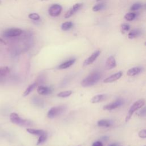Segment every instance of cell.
I'll return each mask as SVG.
<instances>
[{
  "mask_svg": "<svg viewBox=\"0 0 146 146\" xmlns=\"http://www.w3.org/2000/svg\"><path fill=\"white\" fill-rule=\"evenodd\" d=\"M136 16H137L136 13H127L125 15L124 18L128 21H131L133 20L136 17Z\"/></svg>",
  "mask_w": 146,
  "mask_h": 146,
  "instance_id": "603a6c76",
  "label": "cell"
},
{
  "mask_svg": "<svg viewBox=\"0 0 146 146\" xmlns=\"http://www.w3.org/2000/svg\"><path fill=\"white\" fill-rule=\"evenodd\" d=\"M104 7H105V4L104 3H99V4H97L96 5H95L92 7V10L94 11H98L102 10Z\"/></svg>",
  "mask_w": 146,
  "mask_h": 146,
  "instance_id": "484cf974",
  "label": "cell"
},
{
  "mask_svg": "<svg viewBox=\"0 0 146 146\" xmlns=\"http://www.w3.org/2000/svg\"><path fill=\"white\" fill-rule=\"evenodd\" d=\"M29 18L34 21H38L40 19V16L36 13H31L28 15Z\"/></svg>",
  "mask_w": 146,
  "mask_h": 146,
  "instance_id": "83f0119b",
  "label": "cell"
},
{
  "mask_svg": "<svg viewBox=\"0 0 146 146\" xmlns=\"http://www.w3.org/2000/svg\"><path fill=\"white\" fill-rule=\"evenodd\" d=\"M116 66V62L113 56H109L106 62L105 67L108 70H111L113 68H115Z\"/></svg>",
  "mask_w": 146,
  "mask_h": 146,
  "instance_id": "8fae6325",
  "label": "cell"
},
{
  "mask_svg": "<svg viewBox=\"0 0 146 146\" xmlns=\"http://www.w3.org/2000/svg\"><path fill=\"white\" fill-rule=\"evenodd\" d=\"M143 146H146V145H143Z\"/></svg>",
  "mask_w": 146,
  "mask_h": 146,
  "instance_id": "b9f144b4",
  "label": "cell"
},
{
  "mask_svg": "<svg viewBox=\"0 0 146 146\" xmlns=\"http://www.w3.org/2000/svg\"><path fill=\"white\" fill-rule=\"evenodd\" d=\"M123 72L122 71H119L115 74H113L110 76L106 78L104 80H103V83H109L114 82L117 80H119L122 76Z\"/></svg>",
  "mask_w": 146,
  "mask_h": 146,
  "instance_id": "30bf717a",
  "label": "cell"
},
{
  "mask_svg": "<svg viewBox=\"0 0 146 146\" xmlns=\"http://www.w3.org/2000/svg\"><path fill=\"white\" fill-rule=\"evenodd\" d=\"M124 102L122 99H121V98L117 99L116 100H115L114 102L104 106L103 110H106V111L113 110L114 109H116V108L121 106L124 104Z\"/></svg>",
  "mask_w": 146,
  "mask_h": 146,
  "instance_id": "8992f818",
  "label": "cell"
},
{
  "mask_svg": "<svg viewBox=\"0 0 146 146\" xmlns=\"http://www.w3.org/2000/svg\"><path fill=\"white\" fill-rule=\"evenodd\" d=\"M92 146H103V145L101 141H96L92 144Z\"/></svg>",
  "mask_w": 146,
  "mask_h": 146,
  "instance_id": "1f68e13d",
  "label": "cell"
},
{
  "mask_svg": "<svg viewBox=\"0 0 146 146\" xmlns=\"http://www.w3.org/2000/svg\"><path fill=\"white\" fill-rule=\"evenodd\" d=\"M145 45L146 46V42H145Z\"/></svg>",
  "mask_w": 146,
  "mask_h": 146,
  "instance_id": "ab89813d",
  "label": "cell"
},
{
  "mask_svg": "<svg viewBox=\"0 0 146 146\" xmlns=\"http://www.w3.org/2000/svg\"><path fill=\"white\" fill-rule=\"evenodd\" d=\"M10 119L12 123L19 126L29 127L33 125L31 121L27 119H23L20 117L19 115L16 113H11L10 115Z\"/></svg>",
  "mask_w": 146,
  "mask_h": 146,
  "instance_id": "7a4b0ae2",
  "label": "cell"
},
{
  "mask_svg": "<svg viewBox=\"0 0 146 146\" xmlns=\"http://www.w3.org/2000/svg\"><path fill=\"white\" fill-rule=\"evenodd\" d=\"M138 136L141 139H146V129L140 130L138 133Z\"/></svg>",
  "mask_w": 146,
  "mask_h": 146,
  "instance_id": "f1b7e54d",
  "label": "cell"
},
{
  "mask_svg": "<svg viewBox=\"0 0 146 146\" xmlns=\"http://www.w3.org/2000/svg\"><path fill=\"white\" fill-rule=\"evenodd\" d=\"M141 31L140 29H133L128 33V38L132 39L135 38L137 37L138 36H139L141 34Z\"/></svg>",
  "mask_w": 146,
  "mask_h": 146,
  "instance_id": "2e32d148",
  "label": "cell"
},
{
  "mask_svg": "<svg viewBox=\"0 0 146 146\" xmlns=\"http://www.w3.org/2000/svg\"><path fill=\"white\" fill-rule=\"evenodd\" d=\"M66 109V106H60L58 107H52L47 112V117L50 119L54 118L63 113Z\"/></svg>",
  "mask_w": 146,
  "mask_h": 146,
  "instance_id": "277c9868",
  "label": "cell"
},
{
  "mask_svg": "<svg viewBox=\"0 0 146 146\" xmlns=\"http://www.w3.org/2000/svg\"><path fill=\"white\" fill-rule=\"evenodd\" d=\"M10 72V69L8 67H0V81L7 76Z\"/></svg>",
  "mask_w": 146,
  "mask_h": 146,
  "instance_id": "ac0fdd59",
  "label": "cell"
},
{
  "mask_svg": "<svg viewBox=\"0 0 146 146\" xmlns=\"http://www.w3.org/2000/svg\"><path fill=\"white\" fill-rule=\"evenodd\" d=\"M73 26V23L71 22H66L62 23L61 29L63 31H67Z\"/></svg>",
  "mask_w": 146,
  "mask_h": 146,
  "instance_id": "7402d4cb",
  "label": "cell"
},
{
  "mask_svg": "<svg viewBox=\"0 0 146 146\" xmlns=\"http://www.w3.org/2000/svg\"><path fill=\"white\" fill-rule=\"evenodd\" d=\"M100 1V0H96V1Z\"/></svg>",
  "mask_w": 146,
  "mask_h": 146,
  "instance_id": "f35d334b",
  "label": "cell"
},
{
  "mask_svg": "<svg viewBox=\"0 0 146 146\" xmlns=\"http://www.w3.org/2000/svg\"><path fill=\"white\" fill-rule=\"evenodd\" d=\"M117 143H112L111 144H110V145L108 146H117Z\"/></svg>",
  "mask_w": 146,
  "mask_h": 146,
  "instance_id": "e575fe53",
  "label": "cell"
},
{
  "mask_svg": "<svg viewBox=\"0 0 146 146\" xmlns=\"http://www.w3.org/2000/svg\"><path fill=\"white\" fill-rule=\"evenodd\" d=\"M41 1H48V0H40Z\"/></svg>",
  "mask_w": 146,
  "mask_h": 146,
  "instance_id": "8d00e7d4",
  "label": "cell"
},
{
  "mask_svg": "<svg viewBox=\"0 0 146 146\" xmlns=\"http://www.w3.org/2000/svg\"><path fill=\"white\" fill-rule=\"evenodd\" d=\"M100 78L101 74L99 72H92L81 82V85L84 87L92 86L97 83Z\"/></svg>",
  "mask_w": 146,
  "mask_h": 146,
  "instance_id": "6da1fadb",
  "label": "cell"
},
{
  "mask_svg": "<svg viewBox=\"0 0 146 146\" xmlns=\"http://www.w3.org/2000/svg\"><path fill=\"white\" fill-rule=\"evenodd\" d=\"M75 62V59H74V58L71 59H70L68 60H67V61L62 63V64H60L58 67V68L60 69V70L67 68L70 67L71 66H72Z\"/></svg>",
  "mask_w": 146,
  "mask_h": 146,
  "instance_id": "5bb4252c",
  "label": "cell"
},
{
  "mask_svg": "<svg viewBox=\"0 0 146 146\" xmlns=\"http://www.w3.org/2000/svg\"><path fill=\"white\" fill-rule=\"evenodd\" d=\"M138 115L140 116H142L144 117L145 116H146V106L144 107H143L141 110L139 111Z\"/></svg>",
  "mask_w": 146,
  "mask_h": 146,
  "instance_id": "f546056e",
  "label": "cell"
},
{
  "mask_svg": "<svg viewBox=\"0 0 146 146\" xmlns=\"http://www.w3.org/2000/svg\"><path fill=\"white\" fill-rule=\"evenodd\" d=\"M83 7V3H77L72 6L71 8H70L64 14L65 18H68L74 15L78 11H79Z\"/></svg>",
  "mask_w": 146,
  "mask_h": 146,
  "instance_id": "ba28073f",
  "label": "cell"
},
{
  "mask_svg": "<svg viewBox=\"0 0 146 146\" xmlns=\"http://www.w3.org/2000/svg\"><path fill=\"white\" fill-rule=\"evenodd\" d=\"M141 7H142V4L139 2H137V3L133 4L132 5V6L131 7L130 9L132 11H135V10H137L140 9V8H141Z\"/></svg>",
  "mask_w": 146,
  "mask_h": 146,
  "instance_id": "4316f807",
  "label": "cell"
},
{
  "mask_svg": "<svg viewBox=\"0 0 146 146\" xmlns=\"http://www.w3.org/2000/svg\"><path fill=\"white\" fill-rule=\"evenodd\" d=\"M23 33V31L18 28H11L7 29L3 33V35L7 38L16 37L21 35Z\"/></svg>",
  "mask_w": 146,
  "mask_h": 146,
  "instance_id": "5b68a950",
  "label": "cell"
},
{
  "mask_svg": "<svg viewBox=\"0 0 146 146\" xmlns=\"http://www.w3.org/2000/svg\"><path fill=\"white\" fill-rule=\"evenodd\" d=\"M1 1L0 0V4H1Z\"/></svg>",
  "mask_w": 146,
  "mask_h": 146,
  "instance_id": "74e56055",
  "label": "cell"
},
{
  "mask_svg": "<svg viewBox=\"0 0 146 146\" xmlns=\"http://www.w3.org/2000/svg\"><path fill=\"white\" fill-rule=\"evenodd\" d=\"M47 133H44L42 135H41L40 136H39V137L38 140V141H37V145H39V144H41L42 143H43L46 139H47Z\"/></svg>",
  "mask_w": 146,
  "mask_h": 146,
  "instance_id": "d4e9b609",
  "label": "cell"
},
{
  "mask_svg": "<svg viewBox=\"0 0 146 146\" xmlns=\"http://www.w3.org/2000/svg\"><path fill=\"white\" fill-rule=\"evenodd\" d=\"M142 71V68L140 67H134L129 69L127 72V75L129 76H133L140 74Z\"/></svg>",
  "mask_w": 146,
  "mask_h": 146,
  "instance_id": "4fadbf2b",
  "label": "cell"
},
{
  "mask_svg": "<svg viewBox=\"0 0 146 146\" xmlns=\"http://www.w3.org/2000/svg\"><path fill=\"white\" fill-rule=\"evenodd\" d=\"M26 131L31 134L37 135V136H40L41 135L46 132V131L42 129H32V128H27Z\"/></svg>",
  "mask_w": 146,
  "mask_h": 146,
  "instance_id": "d6986e66",
  "label": "cell"
},
{
  "mask_svg": "<svg viewBox=\"0 0 146 146\" xmlns=\"http://www.w3.org/2000/svg\"><path fill=\"white\" fill-rule=\"evenodd\" d=\"M101 139L103 141H107L108 139V137L107 136H102L101 137Z\"/></svg>",
  "mask_w": 146,
  "mask_h": 146,
  "instance_id": "d6a6232c",
  "label": "cell"
},
{
  "mask_svg": "<svg viewBox=\"0 0 146 146\" xmlns=\"http://www.w3.org/2000/svg\"><path fill=\"white\" fill-rule=\"evenodd\" d=\"M37 92L39 94L42 95H49L52 92V89L48 87L39 86L38 87Z\"/></svg>",
  "mask_w": 146,
  "mask_h": 146,
  "instance_id": "7c38bea8",
  "label": "cell"
},
{
  "mask_svg": "<svg viewBox=\"0 0 146 146\" xmlns=\"http://www.w3.org/2000/svg\"><path fill=\"white\" fill-rule=\"evenodd\" d=\"M72 94L71 91H62L57 94L58 97L60 98H66L69 96H70Z\"/></svg>",
  "mask_w": 146,
  "mask_h": 146,
  "instance_id": "cb8c5ba5",
  "label": "cell"
},
{
  "mask_svg": "<svg viewBox=\"0 0 146 146\" xmlns=\"http://www.w3.org/2000/svg\"><path fill=\"white\" fill-rule=\"evenodd\" d=\"M32 102L36 106L39 107H43V101L40 99V98L38 97H34L32 99Z\"/></svg>",
  "mask_w": 146,
  "mask_h": 146,
  "instance_id": "44dd1931",
  "label": "cell"
},
{
  "mask_svg": "<svg viewBox=\"0 0 146 146\" xmlns=\"http://www.w3.org/2000/svg\"><path fill=\"white\" fill-rule=\"evenodd\" d=\"M0 44H6V42L3 40L2 38H0Z\"/></svg>",
  "mask_w": 146,
  "mask_h": 146,
  "instance_id": "836d02e7",
  "label": "cell"
},
{
  "mask_svg": "<svg viewBox=\"0 0 146 146\" xmlns=\"http://www.w3.org/2000/svg\"><path fill=\"white\" fill-rule=\"evenodd\" d=\"M36 85H37V83H34L30 84V85L26 88V90L25 91V92H23V96H27V95L36 87Z\"/></svg>",
  "mask_w": 146,
  "mask_h": 146,
  "instance_id": "ffe728a7",
  "label": "cell"
},
{
  "mask_svg": "<svg viewBox=\"0 0 146 146\" xmlns=\"http://www.w3.org/2000/svg\"><path fill=\"white\" fill-rule=\"evenodd\" d=\"M100 54V50H97L93 52L88 58H87L83 62V66H87L88 65H90L94 63L95 60L97 59V58L99 56Z\"/></svg>",
  "mask_w": 146,
  "mask_h": 146,
  "instance_id": "9c48e42d",
  "label": "cell"
},
{
  "mask_svg": "<svg viewBox=\"0 0 146 146\" xmlns=\"http://www.w3.org/2000/svg\"><path fill=\"white\" fill-rule=\"evenodd\" d=\"M117 146H122V145H117Z\"/></svg>",
  "mask_w": 146,
  "mask_h": 146,
  "instance_id": "60d3db41",
  "label": "cell"
},
{
  "mask_svg": "<svg viewBox=\"0 0 146 146\" xmlns=\"http://www.w3.org/2000/svg\"><path fill=\"white\" fill-rule=\"evenodd\" d=\"M62 11V7L59 4H54L48 9V14L51 17L59 15Z\"/></svg>",
  "mask_w": 146,
  "mask_h": 146,
  "instance_id": "52a82bcc",
  "label": "cell"
},
{
  "mask_svg": "<svg viewBox=\"0 0 146 146\" xmlns=\"http://www.w3.org/2000/svg\"><path fill=\"white\" fill-rule=\"evenodd\" d=\"M106 98V95L104 94L96 95L92 97L91 99V102L92 103H97L104 100Z\"/></svg>",
  "mask_w": 146,
  "mask_h": 146,
  "instance_id": "9a60e30c",
  "label": "cell"
},
{
  "mask_svg": "<svg viewBox=\"0 0 146 146\" xmlns=\"http://www.w3.org/2000/svg\"><path fill=\"white\" fill-rule=\"evenodd\" d=\"M145 104V100L144 99H140L136 101L130 107L127 116L125 117V122L129 121V120L131 118L132 115L135 112L139 110V109L141 108Z\"/></svg>",
  "mask_w": 146,
  "mask_h": 146,
  "instance_id": "3957f363",
  "label": "cell"
},
{
  "mask_svg": "<svg viewBox=\"0 0 146 146\" xmlns=\"http://www.w3.org/2000/svg\"><path fill=\"white\" fill-rule=\"evenodd\" d=\"M144 7H145V9H146V3H145V5H144Z\"/></svg>",
  "mask_w": 146,
  "mask_h": 146,
  "instance_id": "d590c367",
  "label": "cell"
},
{
  "mask_svg": "<svg viewBox=\"0 0 146 146\" xmlns=\"http://www.w3.org/2000/svg\"><path fill=\"white\" fill-rule=\"evenodd\" d=\"M121 28L122 30L124 31H128L129 30L130 26H129V25H128L127 24H123L121 26Z\"/></svg>",
  "mask_w": 146,
  "mask_h": 146,
  "instance_id": "4dcf8cb0",
  "label": "cell"
},
{
  "mask_svg": "<svg viewBox=\"0 0 146 146\" xmlns=\"http://www.w3.org/2000/svg\"><path fill=\"white\" fill-rule=\"evenodd\" d=\"M97 124L101 127H110L112 125V122L109 120L102 119L98 121Z\"/></svg>",
  "mask_w": 146,
  "mask_h": 146,
  "instance_id": "e0dca14e",
  "label": "cell"
}]
</instances>
